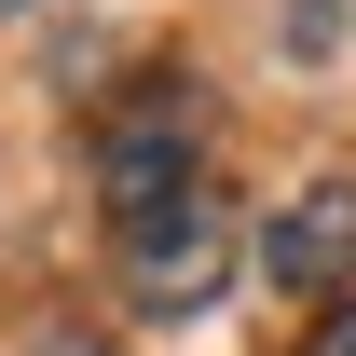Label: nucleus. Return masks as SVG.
Wrapping results in <instances>:
<instances>
[{"instance_id":"obj_1","label":"nucleus","mask_w":356,"mask_h":356,"mask_svg":"<svg viewBox=\"0 0 356 356\" xmlns=\"http://www.w3.org/2000/svg\"><path fill=\"white\" fill-rule=\"evenodd\" d=\"M110 247H124V302L137 315H206L233 288V261H247V220H233L220 178H192V192H165V206L110 220Z\"/></svg>"},{"instance_id":"obj_2","label":"nucleus","mask_w":356,"mask_h":356,"mask_svg":"<svg viewBox=\"0 0 356 356\" xmlns=\"http://www.w3.org/2000/svg\"><path fill=\"white\" fill-rule=\"evenodd\" d=\"M192 178H206V83L165 69V83H137L124 124L96 137V192H110V220H137V206H165Z\"/></svg>"},{"instance_id":"obj_3","label":"nucleus","mask_w":356,"mask_h":356,"mask_svg":"<svg viewBox=\"0 0 356 356\" xmlns=\"http://www.w3.org/2000/svg\"><path fill=\"white\" fill-rule=\"evenodd\" d=\"M261 274L274 288H302V302H343L356 288V178H315L261 220Z\"/></svg>"},{"instance_id":"obj_4","label":"nucleus","mask_w":356,"mask_h":356,"mask_svg":"<svg viewBox=\"0 0 356 356\" xmlns=\"http://www.w3.org/2000/svg\"><path fill=\"white\" fill-rule=\"evenodd\" d=\"M302 356H356V288H343V302H329V329H315Z\"/></svg>"},{"instance_id":"obj_5","label":"nucleus","mask_w":356,"mask_h":356,"mask_svg":"<svg viewBox=\"0 0 356 356\" xmlns=\"http://www.w3.org/2000/svg\"><path fill=\"white\" fill-rule=\"evenodd\" d=\"M69 356H110V343H69Z\"/></svg>"}]
</instances>
